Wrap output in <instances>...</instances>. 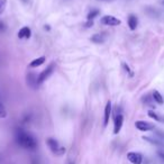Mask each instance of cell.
I'll list each match as a JSON object with an SVG mask.
<instances>
[{
	"instance_id": "cell-1",
	"label": "cell",
	"mask_w": 164,
	"mask_h": 164,
	"mask_svg": "<svg viewBox=\"0 0 164 164\" xmlns=\"http://www.w3.org/2000/svg\"><path fill=\"white\" fill-rule=\"evenodd\" d=\"M16 142L19 146L26 150H35L37 147V142L34 136L23 129H18L16 133Z\"/></svg>"
},
{
	"instance_id": "cell-2",
	"label": "cell",
	"mask_w": 164,
	"mask_h": 164,
	"mask_svg": "<svg viewBox=\"0 0 164 164\" xmlns=\"http://www.w3.org/2000/svg\"><path fill=\"white\" fill-rule=\"evenodd\" d=\"M46 144H47V146L50 147L51 151L53 152V153H55V154L61 155V154H63L64 152H65V148H64V147H61V146L58 145V143H57L56 139L47 138L46 139Z\"/></svg>"
},
{
	"instance_id": "cell-3",
	"label": "cell",
	"mask_w": 164,
	"mask_h": 164,
	"mask_svg": "<svg viewBox=\"0 0 164 164\" xmlns=\"http://www.w3.org/2000/svg\"><path fill=\"white\" fill-rule=\"evenodd\" d=\"M54 69H55V64L54 63H51L46 69L38 76V79H37V81H38V84H41V83H43L44 81H46L48 78H50L51 76H52V73L54 72Z\"/></svg>"
},
{
	"instance_id": "cell-4",
	"label": "cell",
	"mask_w": 164,
	"mask_h": 164,
	"mask_svg": "<svg viewBox=\"0 0 164 164\" xmlns=\"http://www.w3.org/2000/svg\"><path fill=\"white\" fill-rule=\"evenodd\" d=\"M135 126L136 128L140 130V132H148V130H152V129H154L155 127H154V124H152V123H148V121H144V120H137L136 123H135Z\"/></svg>"
},
{
	"instance_id": "cell-5",
	"label": "cell",
	"mask_w": 164,
	"mask_h": 164,
	"mask_svg": "<svg viewBox=\"0 0 164 164\" xmlns=\"http://www.w3.org/2000/svg\"><path fill=\"white\" fill-rule=\"evenodd\" d=\"M124 124V116L121 114L115 115V119H114V134L117 135L119 134V132L121 130V127Z\"/></svg>"
},
{
	"instance_id": "cell-6",
	"label": "cell",
	"mask_w": 164,
	"mask_h": 164,
	"mask_svg": "<svg viewBox=\"0 0 164 164\" xmlns=\"http://www.w3.org/2000/svg\"><path fill=\"white\" fill-rule=\"evenodd\" d=\"M127 158L133 164H142L143 163V155L137 152H129L127 154Z\"/></svg>"
},
{
	"instance_id": "cell-7",
	"label": "cell",
	"mask_w": 164,
	"mask_h": 164,
	"mask_svg": "<svg viewBox=\"0 0 164 164\" xmlns=\"http://www.w3.org/2000/svg\"><path fill=\"white\" fill-rule=\"evenodd\" d=\"M120 21L118 18H116L114 16H103L101 18V24L103 25H108V26H117L120 25Z\"/></svg>"
},
{
	"instance_id": "cell-8",
	"label": "cell",
	"mask_w": 164,
	"mask_h": 164,
	"mask_svg": "<svg viewBox=\"0 0 164 164\" xmlns=\"http://www.w3.org/2000/svg\"><path fill=\"white\" fill-rule=\"evenodd\" d=\"M110 115H111V102L108 101L106 107H105V116H103V126L106 127L110 119Z\"/></svg>"
},
{
	"instance_id": "cell-9",
	"label": "cell",
	"mask_w": 164,
	"mask_h": 164,
	"mask_svg": "<svg viewBox=\"0 0 164 164\" xmlns=\"http://www.w3.org/2000/svg\"><path fill=\"white\" fill-rule=\"evenodd\" d=\"M143 139L146 140V142H148V143H151V144H153V145L164 147V140L160 139L158 137V138H152V137H148V136H143Z\"/></svg>"
},
{
	"instance_id": "cell-10",
	"label": "cell",
	"mask_w": 164,
	"mask_h": 164,
	"mask_svg": "<svg viewBox=\"0 0 164 164\" xmlns=\"http://www.w3.org/2000/svg\"><path fill=\"white\" fill-rule=\"evenodd\" d=\"M127 21H128V26H129L130 31H135L137 25H138V19H137V17L135 15H129Z\"/></svg>"
},
{
	"instance_id": "cell-11",
	"label": "cell",
	"mask_w": 164,
	"mask_h": 164,
	"mask_svg": "<svg viewBox=\"0 0 164 164\" xmlns=\"http://www.w3.org/2000/svg\"><path fill=\"white\" fill-rule=\"evenodd\" d=\"M32 31L29 27H23L18 32V37L19 38H29L31 37Z\"/></svg>"
},
{
	"instance_id": "cell-12",
	"label": "cell",
	"mask_w": 164,
	"mask_h": 164,
	"mask_svg": "<svg viewBox=\"0 0 164 164\" xmlns=\"http://www.w3.org/2000/svg\"><path fill=\"white\" fill-rule=\"evenodd\" d=\"M37 76H35V74H33V73H31V74H28V76H27V83L32 87V88H36L38 86V81H37Z\"/></svg>"
},
{
	"instance_id": "cell-13",
	"label": "cell",
	"mask_w": 164,
	"mask_h": 164,
	"mask_svg": "<svg viewBox=\"0 0 164 164\" xmlns=\"http://www.w3.org/2000/svg\"><path fill=\"white\" fill-rule=\"evenodd\" d=\"M45 61H46V58H45V56L37 57V58H35V60H33L32 62L29 63V66H31V68H37V66H39V65H42V64H44Z\"/></svg>"
},
{
	"instance_id": "cell-14",
	"label": "cell",
	"mask_w": 164,
	"mask_h": 164,
	"mask_svg": "<svg viewBox=\"0 0 164 164\" xmlns=\"http://www.w3.org/2000/svg\"><path fill=\"white\" fill-rule=\"evenodd\" d=\"M91 41L93 43H97V44H100V43H103L106 41V35L103 34H95L92 37H91Z\"/></svg>"
},
{
	"instance_id": "cell-15",
	"label": "cell",
	"mask_w": 164,
	"mask_h": 164,
	"mask_svg": "<svg viewBox=\"0 0 164 164\" xmlns=\"http://www.w3.org/2000/svg\"><path fill=\"white\" fill-rule=\"evenodd\" d=\"M152 97H153V100L154 101H156L158 105H162L164 102V99H163V97H162V95L158 92V90H154L153 91V93H152Z\"/></svg>"
},
{
	"instance_id": "cell-16",
	"label": "cell",
	"mask_w": 164,
	"mask_h": 164,
	"mask_svg": "<svg viewBox=\"0 0 164 164\" xmlns=\"http://www.w3.org/2000/svg\"><path fill=\"white\" fill-rule=\"evenodd\" d=\"M147 114H148V116H150L151 118H153V119L158 120V121H161V123H162V121H164V118L160 117V116H158V115L156 114L155 111H153V110H148V113H147Z\"/></svg>"
},
{
	"instance_id": "cell-17",
	"label": "cell",
	"mask_w": 164,
	"mask_h": 164,
	"mask_svg": "<svg viewBox=\"0 0 164 164\" xmlns=\"http://www.w3.org/2000/svg\"><path fill=\"white\" fill-rule=\"evenodd\" d=\"M98 15H99V10H98V9H92V10L88 14V20H92V19H95Z\"/></svg>"
},
{
	"instance_id": "cell-18",
	"label": "cell",
	"mask_w": 164,
	"mask_h": 164,
	"mask_svg": "<svg viewBox=\"0 0 164 164\" xmlns=\"http://www.w3.org/2000/svg\"><path fill=\"white\" fill-rule=\"evenodd\" d=\"M121 66H123V69L125 70V72H126V73H127V74H128L129 76H134V73L132 72V70H130V68H129V66H128V65H127L126 63H123V64H121Z\"/></svg>"
},
{
	"instance_id": "cell-19",
	"label": "cell",
	"mask_w": 164,
	"mask_h": 164,
	"mask_svg": "<svg viewBox=\"0 0 164 164\" xmlns=\"http://www.w3.org/2000/svg\"><path fill=\"white\" fill-rule=\"evenodd\" d=\"M7 117V110L5 109L4 105L0 103V118H6Z\"/></svg>"
},
{
	"instance_id": "cell-20",
	"label": "cell",
	"mask_w": 164,
	"mask_h": 164,
	"mask_svg": "<svg viewBox=\"0 0 164 164\" xmlns=\"http://www.w3.org/2000/svg\"><path fill=\"white\" fill-rule=\"evenodd\" d=\"M6 4H7V0H0V14L4 11V9L6 7Z\"/></svg>"
},
{
	"instance_id": "cell-21",
	"label": "cell",
	"mask_w": 164,
	"mask_h": 164,
	"mask_svg": "<svg viewBox=\"0 0 164 164\" xmlns=\"http://www.w3.org/2000/svg\"><path fill=\"white\" fill-rule=\"evenodd\" d=\"M156 135H158V137L160 139H162V140H164V132L158 130V132H156Z\"/></svg>"
},
{
	"instance_id": "cell-22",
	"label": "cell",
	"mask_w": 164,
	"mask_h": 164,
	"mask_svg": "<svg viewBox=\"0 0 164 164\" xmlns=\"http://www.w3.org/2000/svg\"><path fill=\"white\" fill-rule=\"evenodd\" d=\"M0 31H1V32L5 31V25H4V23H1V21H0Z\"/></svg>"
},
{
	"instance_id": "cell-23",
	"label": "cell",
	"mask_w": 164,
	"mask_h": 164,
	"mask_svg": "<svg viewBox=\"0 0 164 164\" xmlns=\"http://www.w3.org/2000/svg\"><path fill=\"white\" fill-rule=\"evenodd\" d=\"M158 155H160L162 158H164V153H158Z\"/></svg>"
},
{
	"instance_id": "cell-24",
	"label": "cell",
	"mask_w": 164,
	"mask_h": 164,
	"mask_svg": "<svg viewBox=\"0 0 164 164\" xmlns=\"http://www.w3.org/2000/svg\"><path fill=\"white\" fill-rule=\"evenodd\" d=\"M23 1H25V2H26V1H27V0H23Z\"/></svg>"
}]
</instances>
